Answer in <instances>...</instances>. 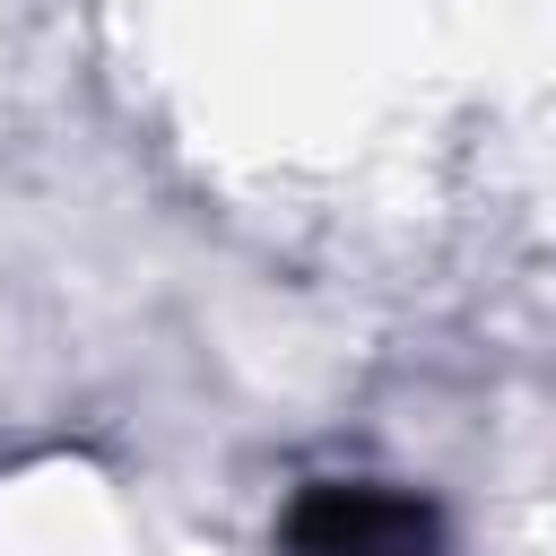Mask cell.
Returning a JSON list of instances; mask_svg holds the SVG:
<instances>
[{
	"label": "cell",
	"mask_w": 556,
	"mask_h": 556,
	"mask_svg": "<svg viewBox=\"0 0 556 556\" xmlns=\"http://www.w3.org/2000/svg\"><path fill=\"white\" fill-rule=\"evenodd\" d=\"M287 556H452L443 513L391 478H313L278 513Z\"/></svg>",
	"instance_id": "obj_1"
}]
</instances>
